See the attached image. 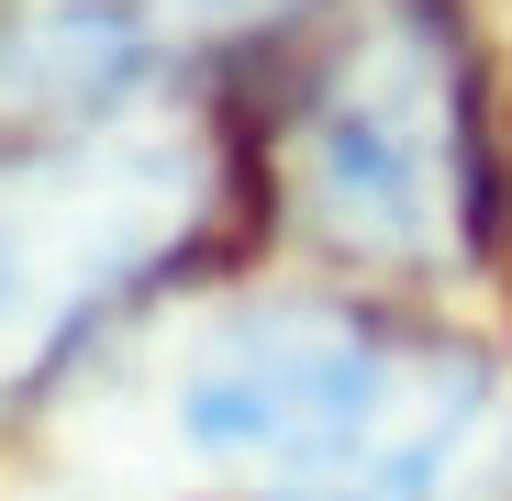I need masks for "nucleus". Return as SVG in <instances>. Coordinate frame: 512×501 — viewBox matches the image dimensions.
Listing matches in <instances>:
<instances>
[{
	"instance_id": "2",
	"label": "nucleus",
	"mask_w": 512,
	"mask_h": 501,
	"mask_svg": "<svg viewBox=\"0 0 512 501\" xmlns=\"http://www.w3.org/2000/svg\"><path fill=\"white\" fill-rule=\"evenodd\" d=\"M268 190L346 268L457 279L490 257L501 167L446 0H334L268 101Z\"/></svg>"
},
{
	"instance_id": "1",
	"label": "nucleus",
	"mask_w": 512,
	"mask_h": 501,
	"mask_svg": "<svg viewBox=\"0 0 512 501\" xmlns=\"http://www.w3.org/2000/svg\"><path fill=\"white\" fill-rule=\"evenodd\" d=\"M490 412L468 334L357 290H290L212 323L179 379V446L223 501H446Z\"/></svg>"
},
{
	"instance_id": "5",
	"label": "nucleus",
	"mask_w": 512,
	"mask_h": 501,
	"mask_svg": "<svg viewBox=\"0 0 512 501\" xmlns=\"http://www.w3.org/2000/svg\"><path fill=\"white\" fill-rule=\"evenodd\" d=\"M501 501H512V479H501Z\"/></svg>"
},
{
	"instance_id": "4",
	"label": "nucleus",
	"mask_w": 512,
	"mask_h": 501,
	"mask_svg": "<svg viewBox=\"0 0 512 501\" xmlns=\"http://www.w3.org/2000/svg\"><path fill=\"white\" fill-rule=\"evenodd\" d=\"M190 12H256V0H190Z\"/></svg>"
},
{
	"instance_id": "3",
	"label": "nucleus",
	"mask_w": 512,
	"mask_h": 501,
	"mask_svg": "<svg viewBox=\"0 0 512 501\" xmlns=\"http://www.w3.org/2000/svg\"><path fill=\"white\" fill-rule=\"evenodd\" d=\"M223 156L179 112L0 134V401L45 390L90 334L212 234Z\"/></svg>"
}]
</instances>
